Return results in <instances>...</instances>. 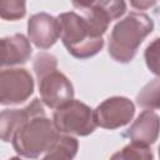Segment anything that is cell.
Masks as SVG:
<instances>
[{
    "mask_svg": "<svg viewBox=\"0 0 160 160\" xmlns=\"http://www.w3.org/2000/svg\"><path fill=\"white\" fill-rule=\"evenodd\" d=\"M72 5L80 10L98 38H102L109 24L122 16L126 11V2L122 0L99 1H74Z\"/></svg>",
    "mask_w": 160,
    "mask_h": 160,
    "instance_id": "cell-6",
    "label": "cell"
},
{
    "mask_svg": "<svg viewBox=\"0 0 160 160\" xmlns=\"http://www.w3.org/2000/svg\"><path fill=\"white\" fill-rule=\"evenodd\" d=\"M31 41L22 34H14L1 39V66L25 64L32 52Z\"/></svg>",
    "mask_w": 160,
    "mask_h": 160,
    "instance_id": "cell-11",
    "label": "cell"
},
{
    "mask_svg": "<svg viewBox=\"0 0 160 160\" xmlns=\"http://www.w3.org/2000/svg\"><path fill=\"white\" fill-rule=\"evenodd\" d=\"M29 114V106L26 105L24 109H6L1 111L0 115V134L4 142H9L12 139L14 132L19 128V125L24 121L26 115Z\"/></svg>",
    "mask_w": 160,
    "mask_h": 160,
    "instance_id": "cell-12",
    "label": "cell"
},
{
    "mask_svg": "<svg viewBox=\"0 0 160 160\" xmlns=\"http://www.w3.org/2000/svg\"><path fill=\"white\" fill-rule=\"evenodd\" d=\"M9 160H21L20 158H18V156H12V158H10Z\"/></svg>",
    "mask_w": 160,
    "mask_h": 160,
    "instance_id": "cell-19",
    "label": "cell"
},
{
    "mask_svg": "<svg viewBox=\"0 0 160 160\" xmlns=\"http://www.w3.org/2000/svg\"><path fill=\"white\" fill-rule=\"evenodd\" d=\"M52 122L60 134L76 136H88L98 126L94 110L75 99L54 111Z\"/></svg>",
    "mask_w": 160,
    "mask_h": 160,
    "instance_id": "cell-5",
    "label": "cell"
},
{
    "mask_svg": "<svg viewBox=\"0 0 160 160\" xmlns=\"http://www.w3.org/2000/svg\"><path fill=\"white\" fill-rule=\"evenodd\" d=\"M28 106L29 114L14 132L11 142L14 150L20 156L36 159L52 148L60 132L46 116L39 99H34Z\"/></svg>",
    "mask_w": 160,
    "mask_h": 160,
    "instance_id": "cell-1",
    "label": "cell"
},
{
    "mask_svg": "<svg viewBox=\"0 0 160 160\" xmlns=\"http://www.w3.org/2000/svg\"><path fill=\"white\" fill-rule=\"evenodd\" d=\"M136 102L145 110L160 109V78L152 79L136 95Z\"/></svg>",
    "mask_w": 160,
    "mask_h": 160,
    "instance_id": "cell-14",
    "label": "cell"
},
{
    "mask_svg": "<svg viewBox=\"0 0 160 160\" xmlns=\"http://www.w3.org/2000/svg\"><path fill=\"white\" fill-rule=\"evenodd\" d=\"M61 36V25L58 18L38 12L28 20V39L40 50L50 49Z\"/></svg>",
    "mask_w": 160,
    "mask_h": 160,
    "instance_id": "cell-9",
    "label": "cell"
},
{
    "mask_svg": "<svg viewBox=\"0 0 160 160\" xmlns=\"http://www.w3.org/2000/svg\"><path fill=\"white\" fill-rule=\"evenodd\" d=\"M159 160H160V146H159Z\"/></svg>",
    "mask_w": 160,
    "mask_h": 160,
    "instance_id": "cell-20",
    "label": "cell"
},
{
    "mask_svg": "<svg viewBox=\"0 0 160 160\" xmlns=\"http://www.w3.org/2000/svg\"><path fill=\"white\" fill-rule=\"evenodd\" d=\"M148 69L160 78V38L154 39L145 49L144 52Z\"/></svg>",
    "mask_w": 160,
    "mask_h": 160,
    "instance_id": "cell-17",
    "label": "cell"
},
{
    "mask_svg": "<svg viewBox=\"0 0 160 160\" xmlns=\"http://www.w3.org/2000/svg\"><path fill=\"white\" fill-rule=\"evenodd\" d=\"M154 4H155L154 1H140V2L132 1V2H131V5L135 6V8H138V9H145V8L151 6V5H154Z\"/></svg>",
    "mask_w": 160,
    "mask_h": 160,
    "instance_id": "cell-18",
    "label": "cell"
},
{
    "mask_svg": "<svg viewBox=\"0 0 160 160\" xmlns=\"http://www.w3.org/2000/svg\"><path fill=\"white\" fill-rule=\"evenodd\" d=\"M40 99L50 109H59L74 100L71 81L58 70V60L49 52H39L34 60Z\"/></svg>",
    "mask_w": 160,
    "mask_h": 160,
    "instance_id": "cell-3",
    "label": "cell"
},
{
    "mask_svg": "<svg viewBox=\"0 0 160 160\" xmlns=\"http://www.w3.org/2000/svg\"><path fill=\"white\" fill-rule=\"evenodd\" d=\"M160 134V116L152 110H144L130 125L126 136L131 142L149 146L154 144Z\"/></svg>",
    "mask_w": 160,
    "mask_h": 160,
    "instance_id": "cell-10",
    "label": "cell"
},
{
    "mask_svg": "<svg viewBox=\"0 0 160 160\" xmlns=\"http://www.w3.org/2000/svg\"><path fill=\"white\" fill-rule=\"evenodd\" d=\"M26 14L25 1L20 0H2L0 2V16L4 20H19Z\"/></svg>",
    "mask_w": 160,
    "mask_h": 160,
    "instance_id": "cell-16",
    "label": "cell"
},
{
    "mask_svg": "<svg viewBox=\"0 0 160 160\" xmlns=\"http://www.w3.org/2000/svg\"><path fill=\"white\" fill-rule=\"evenodd\" d=\"M34 79L24 68L2 69L0 72V104L19 105L34 92Z\"/></svg>",
    "mask_w": 160,
    "mask_h": 160,
    "instance_id": "cell-7",
    "label": "cell"
},
{
    "mask_svg": "<svg viewBox=\"0 0 160 160\" xmlns=\"http://www.w3.org/2000/svg\"><path fill=\"white\" fill-rule=\"evenodd\" d=\"M109 160H154V155L149 146L130 142L120 151H116Z\"/></svg>",
    "mask_w": 160,
    "mask_h": 160,
    "instance_id": "cell-15",
    "label": "cell"
},
{
    "mask_svg": "<svg viewBox=\"0 0 160 160\" xmlns=\"http://www.w3.org/2000/svg\"><path fill=\"white\" fill-rule=\"evenodd\" d=\"M154 30L152 19L144 12H130L118 21L109 36V55L118 62H130L141 42Z\"/></svg>",
    "mask_w": 160,
    "mask_h": 160,
    "instance_id": "cell-2",
    "label": "cell"
},
{
    "mask_svg": "<svg viewBox=\"0 0 160 160\" xmlns=\"http://www.w3.org/2000/svg\"><path fill=\"white\" fill-rule=\"evenodd\" d=\"M135 115L134 102L125 96H112L104 100L94 110L98 126L115 130L128 125Z\"/></svg>",
    "mask_w": 160,
    "mask_h": 160,
    "instance_id": "cell-8",
    "label": "cell"
},
{
    "mask_svg": "<svg viewBox=\"0 0 160 160\" xmlns=\"http://www.w3.org/2000/svg\"><path fill=\"white\" fill-rule=\"evenodd\" d=\"M79 142L71 135L60 134L52 148L41 160H72L78 154Z\"/></svg>",
    "mask_w": 160,
    "mask_h": 160,
    "instance_id": "cell-13",
    "label": "cell"
},
{
    "mask_svg": "<svg viewBox=\"0 0 160 160\" xmlns=\"http://www.w3.org/2000/svg\"><path fill=\"white\" fill-rule=\"evenodd\" d=\"M61 25V41L68 52L76 59H89L104 48V39L98 38L82 15L75 11L58 16Z\"/></svg>",
    "mask_w": 160,
    "mask_h": 160,
    "instance_id": "cell-4",
    "label": "cell"
}]
</instances>
